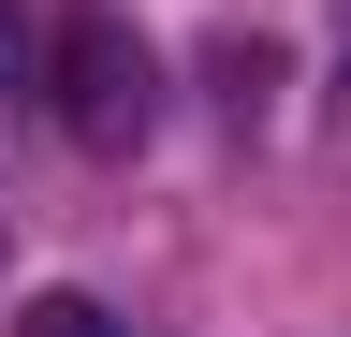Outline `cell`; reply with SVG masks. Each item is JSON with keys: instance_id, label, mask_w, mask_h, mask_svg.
<instances>
[{"instance_id": "cell-2", "label": "cell", "mask_w": 351, "mask_h": 337, "mask_svg": "<svg viewBox=\"0 0 351 337\" xmlns=\"http://www.w3.org/2000/svg\"><path fill=\"white\" fill-rule=\"evenodd\" d=\"M205 89H219V117H263V103H278V45H263V30H219V45H205Z\"/></svg>"}, {"instance_id": "cell-3", "label": "cell", "mask_w": 351, "mask_h": 337, "mask_svg": "<svg viewBox=\"0 0 351 337\" xmlns=\"http://www.w3.org/2000/svg\"><path fill=\"white\" fill-rule=\"evenodd\" d=\"M44 30H59V15L0 0V103H44Z\"/></svg>"}, {"instance_id": "cell-4", "label": "cell", "mask_w": 351, "mask_h": 337, "mask_svg": "<svg viewBox=\"0 0 351 337\" xmlns=\"http://www.w3.org/2000/svg\"><path fill=\"white\" fill-rule=\"evenodd\" d=\"M15 337H132V323H117V308H88V293H29Z\"/></svg>"}, {"instance_id": "cell-1", "label": "cell", "mask_w": 351, "mask_h": 337, "mask_svg": "<svg viewBox=\"0 0 351 337\" xmlns=\"http://www.w3.org/2000/svg\"><path fill=\"white\" fill-rule=\"evenodd\" d=\"M44 117H59L88 161H132L161 132V45L117 15V0H73V15L44 30Z\"/></svg>"}]
</instances>
